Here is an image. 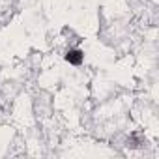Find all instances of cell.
I'll use <instances>...</instances> for the list:
<instances>
[{
  "label": "cell",
  "mask_w": 159,
  "mask_h": 159,
  "mask_svg": "<svg viewBox=\"0 0 159 159\" xmlns=\"http://www.w3.org/2000/svg\"><path fill=\"white\" fill-rule=\"evenodd\" d=\"M83 60H84V52L81 49H69L66 52V62L71 66H81Z\"/></svg>",
  "instance_id": "obj_1"
}]
</instances>
